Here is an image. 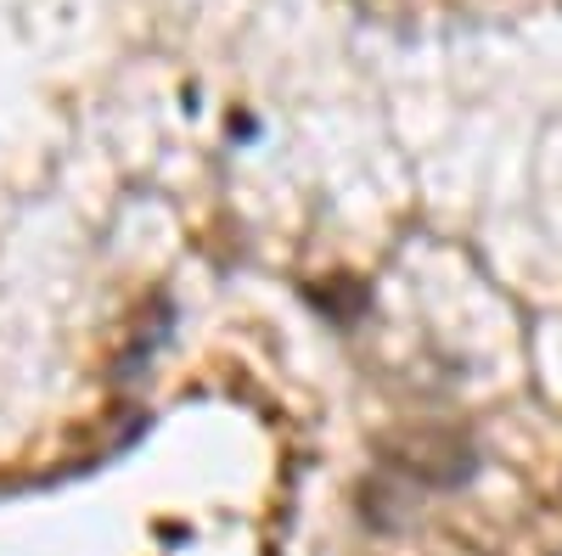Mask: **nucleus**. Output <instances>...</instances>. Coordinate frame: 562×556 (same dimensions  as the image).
<instances>
[{
	"label": "nucleus",
	"mask_w": 562,
	"mask_h": 556,
	"mask_svg": "<svg viewBox=\"0 0 562 556\" xmlns=\"http://www.w3.org/2000/svg\"><path fill=\"white\" fill-rule=\"evenodd\" d=\"M394 461L405 473L428 478V484H461V478H473V467H479L473 444H467L461 433H445V428H422V433L394 439Z\"/></svg>",
	"instance_id": "nucleus-1"
}]
</instances>
